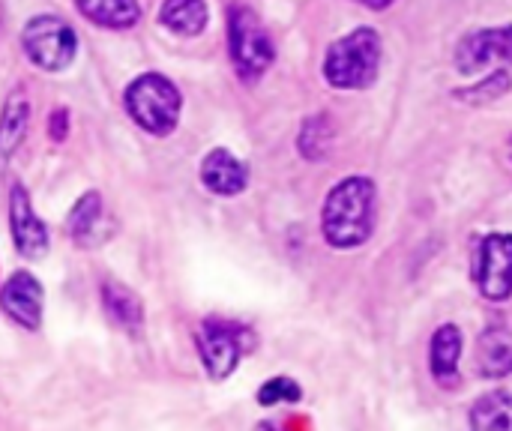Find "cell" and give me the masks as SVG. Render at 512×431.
<instances>
[{"instance_id": "cell-6", "label": "cell", "mask_w": 512, "mask_h": 431, "mask_svg": "<svg viewBox=\"0 0 512 431\" xmlns=\"http://www.w3.org/2000/svg\"><path fill=\"white\" fill-rule=\"evenodd\" d=\"M477 288L486 300L504 303L512 297V234H489L477 249Z\"/></svg>"}, {"instance_id": "cell-13", "label": "cell", "mask_w": 512, "mask_h": 431, "mask_svg": "<svg viewBox=\"0 0 512 431\" xmlns=\"http://www.w3.org/2000/svg\"><path fill=\"white\" fill-rule=\"evenodd\" d=\"M477 369L486 381H501L512 375V333L495 324L486 327L477 342Z\"/></svg>"}, {"instance_id": "cell-17", "label": "cell", "mask_w": 512, "mask_h": 431, "mask_svg": "<svg viewBox=\"0 0 512 431\" xmlns=\"http://www.w3.org/2000/svg\"><path fill=\"white\" fill-rule=\"evenodd\" d=\"M471 431H512V396L504 390L486 393L471 408Z\"/></svg>"}, {"instance_id": "cell-22", "label": "cell", "mask_w": 512, "mask_h": 431, "mask_svg": "<svg viewBox=\"0 0 512 431\" xmlns=\"http://www.w3.org/2000/svg\"><path fill=\"white\" fill-rule=\"evenodd\" d=\"M300 399H303V390L291 378H273L258 390V405H264V408H273V405H282V402L294 405Z\"/></svg>"}, {"instance_id": "cell-7", "label": "cell", "mask_w": 512, "mask_h": 431, "mask_svg": "<svg viewBox=\"0 0 512 431\" xmlns=\"http://www.w3.org/2000/svg\"><path fill=\"white\" fill-rule=\"evenodd\" d=\"M195 345H198V354H201V363H204L210 381H225L240 366V357H243L240 333L222 321H207L198 330Z\"/></svg>"}, {"instance_id": "cell-14", "label": "cell", "mask_w": 512, "mask_h": 431, "mask_svg": "<svg viewBox=\"0 0 512 431\" xmlns=\"http://www.w3.org/2000/svg\"><path fill=\"white\" fill-rule=\"evenodd\" d=\"M102 306H105L108 318L117 327H123L129 336L141 333V327H144V303L132 288L117 285V282H105L102 285Z\"/></svg>"}, {"instance_id": "cell-18", "label": "cell", "mask_w": 512, "mask_h": 431, "mask_svg": "<svg viewBox=\"0 0 512 431\" xmlns=\"http://www.w3.org/2000/svg\"><path fill=\"white\" fill-rule=\"evenodd\" d=\"M162 24L180 36H198L207 27V3L204 0H165L159 12Z\"/></svg>"}, {"instance_id": "cell-12", "label": "cell", "mask_w": 512, "mask_h": 431, "mask_svg": "<svg viewBox=\"0 0 512 431\" xmlns=\"http://www.w3.org/2000/svg\"><path fill=\"white\" fill-rule=\"evenodd\" d=\"M459 360H462V333L459 327L453 324H444L435 330L432 336V345H429V369H432V378L447 387V390H456L459 387Z\"/></svg>"}, {"instance_id": "cell-11", "label": "cell", "mask_w": 512, "mask_h": 431, "mask_svg": "<svg viewBox=\"0 0 512 431\" xmlns=\"http://www.w3.org/2000/svg\"><path fill=\"white\" fill-rule=\"evenodd\" d=\"M201 183L213 192V195H222V198H231V195H240L249 183V171L246 165L231 156L228 150H210L201 162Z\"/></svg>"}, {"instance_id": "cell-20", "label": "cell", "mask_w": 512, "mask_h": 431, "mask_svg": "<svg viewBox=\"0 0 512 431\" xmlns=\"http://www.w3.org/2000/svg\"><path fill=\"white\" fill-rule=\"evenodd\" d=\"M99 213H102V198H99V192H84V195L75 201V207L69 210V216H66V231H69L75 240H87L90 231H93L96 222H99Z\"/></svg>"}, {"instance_id": "cell-1", "label": "cell", "mask_w": 512, "mask_h": 431, "mask_svg": "<svg viewBox=\"0 0 512 431\" xmlns=\"http://www.w3.org/2000/svg\"><path fill=\"white\" fill-rule=\"evenodd\" d=\"M324 240L333 249H357L375 231V183L348 177L333 186L321 213Z\"/></svg>"}, {"instance_id": "cell-9", "label": "cell", "mask_w": 512, "mask_h": 431, "mask_svg": "<svg viewBox=\"0 0 512 431\" xmlns=\"http://www.w3.org/2000/svg\"><path fill=\"white\" fill-rule=\"evenodd\" d=\"M9 228H12L18 255H24L30 261H39L48 255V228L33 213V204H30V195L24 192V186H12V192H9Z\"/></svg>"}, {"instance_id": "cell-4", "label": "cell", "mask_w": 512, "mask_h": 431, "mask_svg": "<svg viewBox=\"0 0 512 431\" xmlns=\"http://www.w3.org/2000/svg\"><path fill=\"white\" fill-rule=\"evenodd\" d=\"M228 42H231V60L237 66V72L246 78V81H255L261 78L276 51H273V42L261 24V18L246 9V6H237L231 9V18H228Z\"/></svg>"}, {"instance_id": "cell-19", "label": "cell", "mask_w": 512, "mask_h": 431, "mask_svg": "<svg viewBox=\"0 0 512 431\" xmlns=\"http://www.w3.org/2000/svg\"><path fill=\"white\" fill-rule=\"evenodd\" d=\"M330 144H333V126L327 117H309L300 129V138H297V147L306 159L318 162L330 153Z\"/></svg>"}, {"instance_id": "cell-3", "label": "cell", "mask_w": 512, "mask_h": 431, "mask_svg": "<svg viewBox=\"0 0 512 431\" xmlns=\"http://www.w3.org/2000/svg\"><path fill=\"white\" fill-rule=\"evenodd\" d=\"M126 111L141 129L168 135L180 120V93L165 75L147 72L126 87Z\"/></svg>"}, {"instance_id": "cell-8", "label": "cell", "mask_w": 512, "mask_h": 431, "mask_svg": "<svg viewBox=\"0 0 512 431\" xmlns=\"http://www.w3.org/2000/svg\"><path fill=\"white\" fill-rule=\"evenodd\" d=\"M492 63H512V27L477 30L456 48V66L462 75L489 69Z\"/></svg>"}, {"instance_id": "cell-2", "label": "cell", "mask_w": 512, "mask_h": 431, "mask_svg": "<svg viewBox=\"0 0 512 431\" xmlns=\"http://www.w3.org/2000/svg\"><path fill=\"white\" fill-rule=\"evenodd\" d=\"M381 69V36L372 27H360L345 39L333 42L324 60V75L339 90H360L378 78Z\"/></svg>"}, {"instance_id": "cell-15", "label": "cell", "mask_w": 512, "mask_h": 431, "mask_svg": "<svg viewBox=\"0 0 512 431\" xmlns=\"http://www.w3.org/2000/svg\"><path fill=\"white\" fill-rule=\"evenodd\" d=\"M78 12L99 27L126 30L141 18L138 0H75Z\"/></svg>"}, {"instance_id": "cell-24", "label": "cell", "mask_w": 512, "mask_h": 431, "mask_svg": "<svg viewBox=\"0 0 512 431\" xmlns=\"http://www.w3.org/2000/svg\"><path fill=\"white\" fill-rule=\"evenodd\" d=\"M357 3H363V6H369V9H387L393 0H357Z\"/></svg>"}, {"instance_id": "cell-25", "label": "cell", "mask_w": 512, "mask_h": 431, "mask_svg": "<svg viewBox=\"0 0 512 431\" xmlns=\"http://www.w3.org/2000/svg\"><path fill=\"white\" fill-rule=\"evenodd\" d=\"M510 156H512V138H510Z\"/></svg>"}, {"instance_id": "cell-10", "label": "cell", "mask_w": 512, "mask_h": 431, "mask_svg": "<svg viewBox=\"0 0 512 431\" xmlns=\"http://www.w3.org/2000/svg\"><path fill=\"white\" fill-rule=\"evenodd\" d=\"M0 309L24 330H39L42 324V285L30 273H12L0 288Z\"/></svg>"}, {"instance_id": "cell-5", "label": "cell", "mask_w": 512, "mask_h": 431, "mask_svg": "<svg viewBox=\"0 0 512 431\" xmlns=\"http://www.w3.org/2000/svg\"><path fill=\"white\" fill-rule=\"evenodd\" d=\"M21 45H24L27 57L39 69L60 72V69H66L75 60L78 39H75V30L63 18H57V15H36V18H30L24 24Z\"/></svg>"}, {"instance_id": "cell-16", "label": "cell", "mask_w": 512, "mask_h": 431, "mask_svg": "<svg viewBox=\"0 0 512 431\" xmlns=\"http://www.w3.org/2000/svg\"><path fill=\"white\" fill-rule=\"evenodd\" d=\"M30 120V102L24 90H12L0 111V156L6 159L24 138Z\"/></svg>"}, {"instance_id": "cell-23", "label": "cell", "mask_w": 512, "mask_h": 431, "mask_svg": "<svg viewBox=\"0 0 512 431\" xmlns=\"http://www.w3.org/2000/svg\"><path fill=\"white\" fill-rule=\"evenodd\" d=\"M48 132H51V138H54V141H63V138H66V111H63V108H57V111L51 114V120H48Z\"/></svg>"}, {"instance_id": "cell-21", "label": "cell", "mask_w": 512, "mask_h": 431, "mask_svg": "<svg viewBox=\"0 0 512 431\" xmlns=\"http://www.w3.org/2000/svg\"><path fill=\"white\" fill-rule=\"evenodd\" d=\"M512 78L507 69H495L492 75H486L477 87H468V90H456L453 96L462 99V102H492V99H501L504 93H510Z\"/></svg>"}]
</instances>
